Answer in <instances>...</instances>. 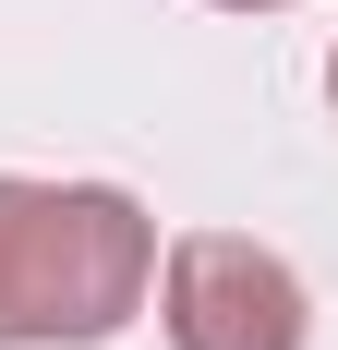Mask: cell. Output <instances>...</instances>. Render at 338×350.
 <instances>
[{
    "instance_id": "6da1fadb",
    "label": "cell",
    "mask_w": 338,
    "mask_h": 350,
    "mask_svg": "<svg viewBox=\"0 0 338 350\" xmlns=\"http://www.w3.org/2000/svg\"><path fill=\"white\" fill-rule=\"evenodd\" d=\"M157 290V217L121 181H0V350H97Z\"/></svg>"
},
{
    "instance_id": "277c9868",
    "label": "cell",
    "mask_w": 338,
    "mask_h": 350,
    "mask_svg": "<svg viewBox=\"0 0 338 350\" xmlns=\"http://www.w3.org/2000/svg\"><path fill=\"white\" fill-rule=\"evenodd\" d=\"M326 109H338V49H326Z\"/></svg>"
},
{
    "instance_id": "3957f363",
    "label": "cell",
    "mask_w": 338,
    "mask_h": 350,
    "mask_svg": "<svg viewBox=\"0 0 338 350\" xmlns=\"http://www.w3.org/2000/svg\"><path fill=\"white\" fill-rule=\"evenodd\" d=\"M218 12H278V0H218Z\"/></svg>"
},
{
    "instance_id": "7a4b0ae2",
    "label": "cell",
    "mask_w": 338,
    "mask_h": 350,
    "mask_svg": "<svg viewBox=\"0 0 338 350\" xmlns=\"http://www.w3.org/2000/svg\"><path fill=\"white\" fill-rule=\"evenodd\" d=\"M157 314H169V350H302L314 338L290 254H266L254 230H181L157 254Z\"/></svg>"
}]
</instances>
